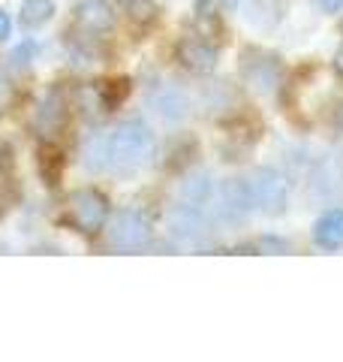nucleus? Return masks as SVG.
<instances>
[{
	"label": "nucleus",
	"mask_w": 343,
	"mask_h": 362,
	"mask_svg": "<svg viewBox=\"0 0 343 362\" xmlns=\"http://www.w3.org/2000/svg\"><path fill=\"white\" fill-rule=\"evenodd\" d=\"M175 58L187 73L208 76L217 66V45L208 42L205 37H199V33H190V37H184L175 45Z\"/></svg>",
	"instance_id": "7"
},
{
	"label": "nucleus",
	"mask_w": 343,
	"mask_h": 362,
	"mask_svg": "<svg viewBox=\"0 0 343 362\" xmlns=\"http://www.w3.org/2000/svg\"><path fill=\"white\" fill-rule=\"evenodd\" d=\"M9 30H13V21H9V16L4 13V9H0V40H6Z\"/></svg>",
	"instance_id": "22"
},
{
	"label": "nucleus",
	"mask_w": 343,
	"mask_h": 362,
	"mask_svg": "<svg viewBox=\"0 0 343 362\" xmlns=\"http://www.w3.org/2000/svg\"><path fill=\"white\" fill-rule=\"evenodd\" d=\"M106 239L114 251L136 254V251H145V247L151 245L154 226L139 209H121V211H114V218L106 226Z\"/></svg>",
	"instance_id": "3"
},
{
	"label": "nucleus",
	"mask_w": 343,
	"mask_h": 362,
	"mask_svg": "<svg viewBox=\"0 0 343 362\" xmlns=\"http://www.w3.org/2000/svg\"><path fill=\"white\" fill-rule=\"evenodd\" d=\"M286 13H289V0H247V6H244L247 25L262 33L277 30L283 25Z\"/></svg>",
	"instance_id": "9"
},
{
	"label": "nucleus",
	"mask_w": 343,
	"mask_h": 362,
	"mask_svg": "<svg viewBox=\"0 0 343 362\" xmlns=\"http://www.w3.org/2000/svg\"><path fill=\"white\" fill-rule=\"evenodd\" d=\"M148 103H151L154 115H160L166 124H178L190 115V97L181 90L178 85H157L151 94H148Z\"/></svg>",
	"instance_id": "8"
},
{
	"label": "nucleus",
	"mask_w": 343,
	"mask_h": 362,
	"mask_svg": "<svg viewBox=\"0 0 343 362\" xmlns=\"http://www.w3.org/2000/svg\"><path fill=\"white\" fill-rule=\"evenodd\" d=\"M54 18V0H21L18 25L25 30H40Z\"/></svg>",
	"instance_id": "16"
},
{
	"label": "nucleus",
	"mask_w": 343,
	"mask_h": 362,
	"mask_svg": "<svg viewBox=\"0 0 343 362\" xmlns=\"http://www.w3.org/2000/svg\"><path fill=\"white\" fill-rule=\"evenodd\" d=\"M13 148L0 145V218H6V211L16 206L18 199V178H16V160Z\"/></svg>",
	"instance_id": "13"
},
{
	"label": "nucleus",
	"mask_w": 343,
	"mask_h": 362,
	"mask_svg": "<svg viewBox=\"0 0 343 362\" xmlns=\"http://www.w3.org/2000/svg\"><path fill=\"white\" fill-rule=\"evenodd\" d=\"M335 70L343 76V45H340V49H337V54H335Z\"/></svg>",
	"instance_id": "23"
},
{
	"label": "nucleus",
	"mask_w": 343,
	"mask_h": 362,
	"mask_svg": "<svg viewBox=\"0 0 343 362\" xmlns=\"http://www.w3.org/2000/svg\"><path fill=\"white\" fill-rule=\"evenodd\" d=\"M76 30L78 40H100L114 30V13L106 0H82L76 6Z\"/></svg>",
	"instance_id": "6"
},
{
	"label": "nucleus",
	"mask_w": 343,
	"mask_h": 362,
	"mask_svg": "<svg viewBox=\"0 0 343 362\" xmlns=\"http://www.w3.org/2000/svg\"><path fill=\"white\" fill-rule=\"evenodd\" d=\"M66 209H70V223L78 233L85 235H97L100 230H106L109 221V202L106 197L94 187H82L73 190L70 199H66Z\"/></svg>",
	"instance_id": "5"
},
{
	"label": "nucleus",
	"mask_w": 343,
	"mask_h": 362,
	"mask_svg": "<svg viewBox=\"0 0 343 362\" xmlns=\"http://www.w3.org/2000/svg\"><path fill=\"white\" fill-rule=\"evenodd\" d=\"M193 33H199L214 45L223 40V18L217 13L214 0H196V6H193Z\"/></svg>",
	"instance_id": "14"
},
{
	"label": "nucleus",
	"mask_w": 343,
	"mask_h": 362,
	"mask_svg": "<svg viewBox=\"0 0 343 362\" xmlns=\"http://www.w3.org/2000/svg\"><path fill=\"white\" fill-rule=\"evenodd\" d=\"M106 145H109V169L124 178L145 173L157 160V136L139 118L121 121L106 136Z\"/></svg>",
	"instance_id": "1"
},
{
	"label": "nucleus",
	"mask_w": 343,
	"mask_h": 362,
	"mask_svg": "<svg viewBox=\"0 0 343 362\" xmlns=\"http://www.w3.org/2000/svg\"><path fill=\"white\" fill-rule=\"evenodd\" d=\"M37 163H40V175H42V181H45L49 187H54L57 181H61V173H64V154H61V148H57L52 139H45V142L40 145Z\"/></svg>",
	"instance_id": "17"
},
{
	"label": "nucleus",
	"mask_w": 343,
	"mask_h": 362,
	"mask_svg": "<svg viewBox=\"0 0 343 362\" xmlns=\"http://www.w3.org/2000/svg\"><path fill=\"white\" fill-rule=\"evenodd\" d=\"M319 9H323L325 16H337L340 9H343V0H316Z\"/></svg>",
	"instance_id": "21"
},
{
	"label": "nucleus",
	"mask_w": 343,
	"mask_h": 362,
	"mask_svg": "<svg viewBox=\"0 0 343 362\" xmlns=\"http://www.w3.org/2000/svg\"><path fill=\"white\" fill-rule=\"evenodd\" d=\"M97 94H100V106L106 112H112V109H118L124 103V97L130 94V82H127V78L102 82V85H97Z\"/></svg>",
	"instance_id": "19"
},
{
	"label": "nucleus",
	"mask_w": 343,
	"mask_h": 362,
	"mask_svg": "<svg viewBox=\"0 0 343 362\" xmlns=\"http://www.w3.org/2000/svg\"><path fill=\"white\" fill-rule=\"evenodd\" d=\"M124 13H127L130 25L136 28H151L157 21V4L154 0H121Z\"/></svg>",
	"instance_id": "18"
},
{
	"label": "nucleus",
	"mask_w": 343,
	"mask_h": 362,
	"mask_svg": "<svg viewBox=\"0 0 343 362\" xmlns=\"http://www.w3.org/2000/svg\"><path fill=\"white\" fill-rule=\"evenodd\" d=\"M217 209L226 221H241L244 214H250V199H247V185L244 178H226L223 187L217 190Z\"/></svg>",
	"instance_id": "11"
},
{
	"label": "nucleus",
	"mask_w": 343,
	"mask_h": 362,
	"mask_svg": "<svg viewBox=\"0 0 343 362\" xmlns=\"http://www.w3.org/2000/svg\"><path fill=\"white\" fill-rule=\"evenodd\" d=\"M13 97H16V85H13V76L4 64H0V115L13 106Z\"/></svg>",
	"instance_id": "20"
},
{
	"label": "nucleus",
	"mask_w": 343,
	"mask_h": 362,
	"mask_svg": "<svg viewBox=\"0 0 343 362\" xmlns=\"http://www.w3.org/2000/svg\"><path fill=\"white\" fill-rule=\"evenodd\" d=\"M313 242L323 251H340L343 247V209H328L313 223Z\"/></svg>",
	"instance_id": "12"
},
{
	"label": "nucleus",
	"mask_w": 343,
	"mask_h": 362,
	"mask_svg": "<svg viewBox=\"0 0 343 362\" xmlns=\"http://www.w3.org/2000/svg\"><path fill=\"white\" fill-rule=\"evenodd\" d=\"M280 76H283V64L274 52H265V49L241 52V78L250 90L268 97L280 88Z\"/></svg>",
	"instance_id": "4"
},
{
	"label": "nucleus",
	"mask_w": 343,
	"mask_h": 362,
	"mask_svg": "<svg viewBox=\"0 0 343 362\" xmlns=\"http://www.w3.org/2000/svg\"><path fill=\"white\" fill-rule=\"evenodd\" d=\"M250 211L262 214V218H283L289 209V181H286L277 169L256 166L253 173L244 178Z\"/></svg>",
	"instance_id": "2"
},
{
	"label": "nucleus",
	"mask_w": 343,
	"mask_h": 362,
	"mask_svg": "<svg viewBox=\"0 0 343 362\" xmlns=\"http://www.w3.org/2000/svg\"><path fill=\"white\" fill-rule=\"evenodd\" d=\"M311 194L323 202L343 197V169L337 160H331V157L316 160L313 173H311Z\"/></svg>",
	"instance_id": "10"
},
{
	"label": "nucleus",
	"mask_w": 343,
	"mask_h": 362,
	"mask_svg": "<svg viewBox=\"0 0 343 362\" xmlns=\"http://www.w3.org/2000/svg\"><path fill=\"white\" fill-rule=\"evenodd\" d=\"M66 124V103H64V97L61 94H45L42 100V106L37 109V127L42 130L45 139H52V136L61 130Z\"/></svg>",
	"instance_id": "15"
},
{
	"label": "nucleus",
	"mask_w": 343,
	"mask_h": 362,
	"mask_svg": "<svg viewBox=\"0 0 343 362\" xmlns=\"http://www.w3.org/2000/svg\"><path fill=\"white\" fill-rule=\"evenodd\" d=\"M217 4H220V6H226V9H235L238 4H241V0H217Z\"/></svg>",
	"instance_id": "24"
}]
</instances>
